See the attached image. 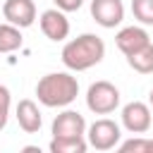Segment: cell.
I'll return each instance as SVG.
<instances>
[{
    "mask_svg": "<svg viewBox=\"0 0 153 153\" xmlns=\"http://www.w3.org/2000/svg\"><path fill=\"white\" fill-rule=\"evenodd\" d=\"M151 122H153V115H151V108L141 100H131L122 108V124L127 131L131 134H146L151 129Z\"/></svg>",
    "mask_w": 153,
    "mask_h": 153,
    "instance_id": "5b68a950",
    "label": "cell"
},
{
    "mask_svg": "<svg viewBox=\"0 0 153 153\" xmlns=\"http://www.w3.org/2000/svg\"><path fill=\"white\" fill-rule=\"evenodd\" d=\"M120 105V91L110 81H96L86 91V108L96 115H110Z\"/></svg>",
    "mask_w": 153,
    "mask_h": 153,
    "instance_id": "3957f363",
    "label": "cell"
},
{
    "mask_svg": "<svg viewBox=\"0 0 153 153\" xmlns=\"http://www.w3.org/2000/svg\"><path fill=\"white\" fill-rule=\"evenodd\" d=\"M86 120L76 110H65L53 120V136H84Z\"/></svg>",
    "mask_w": 153,
    "mask_h": 153,
    "instance_id": "9c48e42d",
    "label": "cell"
},
{
    "mask_svg": "<svg viewBox=\"0 0 153 153\" xmlns=\"http://www.w3.org/2000/svg\"><path fill=\"white\" fill-rule=\"evenodd\" d=\"M103 57H105V43L96 33H81V36L72 38L69 43H65V48H62V62L72 72L91 69Z\"/></svg>",
    "mask_w": 153,
    "mask_h": 153,
    "instance_id": "6da1fadb",
    "label": "cell"
},
{
    "mask_svg": "<svg viewBox=\"0 0 153 153\" xmlns=\"http://www.w3.org/2000/svg\"><path fill=\"white\" fill-rule=\"evenodd\" d=\"M2 17L19 29H29L36 19V5H33V0H5Z\"/></svg>",
    "mask_w": 153,
    "mask_h": 153,
    "instance_id": "52a82bcc",
    "label": "cell"
},
{
    "mask_svg": "<svg viewBox=\"0 0 153 153\" xmlns=\"http://www.w3.org/2000/svg\"><path fill=\"white\" fill-rule=\"evenodd\" d=\"M148 103H151V108H153V88H151V93H148Z\"/></svg>",
    "mask_w": 153,
    "mask_h": 153,
    "instance_id": "d6986e66",
    "label": "cell"
},
{
    "mask_svg": "<svg viewBox=\"0 0 153 153\" xmlns=\"http://www.w3.org/2000/svg\"><path fill=\"white\" fill-rule=\"evenodd\" d=\"M134 19H139L146 26H153V0H131Z\"/></svg>",
    "mask_w": 153,
    "mask_h": 153,
    "instance_id": "9a60e30c",
    "label": "cell"
},
{
    "mask_svg": "<svg viewBox=\"0 0 153 153\" xmlns=\"http://www.w3.org/2000/svg\"><path fill=\"white\" fill-rule=\"evenodd\" d=\"M38 24H41L43 36L50 38V41H65V38L69 36V19H67L65 12L57 10V7H55V10H45V12L41 14Z\"/></svg>",
    "mask_w": 153,
    "mask_h": 153,
    "instance_id": "ba28073f",
    "label": "cell"
},
{
    "mask_svg": "<svg viewBox=\"0 0 153 153\" xmlns=\"http://www.w3.org/2000/svg\"><path fill=\"white\" fill-rule=\"evenodd\" d=\"M53 2H55V7L62 10V12H76V10L84 5V0H53Z\"/></svg>",
    "mask_w": 153,
    "mask_h": 153,
    "instance_id": "ac0fdd59",
    "label": "cell"
},
{
    "mask_svg": "<svg viewBox=\"0 0 153 153\" xmlns=\"http://www.w3.org/2000/svg\"><path fill=\"white\" fill-rule=\"evenodd\" d=\"M127 62H129V67H131L134 72H139V74H153V43H148V45H143L141 50L127 55Z\"/></svg>",
    "mask_w": 153,
    "mask_h": 153,
    "instance_id": "5bb4252c",
    "label": "cell"
},
{
    "mask_svg": "<svg viewBox=\"0 0 153 153\" xmlns=\"http://www.w3.org/2000/svg\"><path fill=\"white\" fill-rule=\"evenodd\" d=\"M10 105H12L10 88L0 84V131L7 127V120H10Z\"/></svg>",
    "mask_w": 153,
    "mask_h": 153,
    "instance_id": "2e32d148",
    "label": "cell"
},
{
    "mask_svg": "<svg viewBox=\"0 0 153 153\" xmlns=\"http://www.w3.org/2000/svg\"><path fill=\"white\" fill-rule=\"evenodd\" d=\"M88 148V141L84 136H53L50 153H84Z\"/></svg>",
    "mask_w": 153,
    "mask_h": 153,
    "instance_id": "7c38bea8",
    "label": "cell"
},
{
    "mask_svg": "<svg viewBox=\"0 0 153 153\" xmlns=\"http://www.w3.org/2000/svg\"><path fill=\"white\" fill-rule=\"evenodd\" d=\"M88 146H93L96 151H110L120 143L122 139V131H120V124L103 117V120H96L91 127H88Z\"/></svg>",
    "mask_w": 153,
    "mask_h": 153,
    "instance_id": "277c9868",
    "label": "cell"
},
{
    "mask_svg": "<svg viewBox=\"0 0 153 153\" xmlns=\"http://www.w3.org/2000/svg\"><path fill=\"white\" fill-rule=\"evenodd\" d=\"M115 43H117V48H120L124 55H131V53L141 50L143 45H148L151 38H148V31H146L143 26H124V29L117 31Z\"/></svg>",
    "mask_w": 153,
    "mask_h": 153,
    "instance_id": "30bf717a",
    "label": "cell"
},
{
    "mask_svg": "<svg viewBox=\"0 0 153 153\" xmlns=\"http://www.w3.org/2000/svg\"><path fill=\"white\" fill-rule=\"evenodd\" d=\"M91 17L103 29H115L124 19L122 0H91Z\"/></svg>",
    "mask_w": 153,
    "mask_h": 153,
    "instance_id": "8992f818",
    "label": "cell"
},
{
    "mask_svg": "<svg viewBox=\"0 0 153 153\" xmlns=\"http://www.w3.org/2000/svg\"><path fill=\"white\" fill-rule=\"evenodd\" d=\"M17 122H19V127H22L26 134H33V131L41 129L43 117H41L38 105H36L31 98H24V100L17 103Z\"/></svg>",
    "mask_w": 153,
    "mask_h": 153,
    "instance_id": "8fae6325",
    "label": "cell"
},
{
    "mask_svg": "<svg viewBox=\"0 0 153 153\" xmlns=\"http://www.w3.org/2000/svg\"><path fill=\"white\" fill-rule=\"evenodd\" d=\"M122 153H151V139H129L124 143H120Z\"/></svg>",
    "mask_w": 153,
    "mask_h": 153,
    "instance_id": "e0dca14e",
    "label": "cell"
},
{
    "mask_svg": "<svg viewBox=\"0 0 153 153\" xmlns=\"http://www.w3.org/2000/svg\"><path fill=\"white\" fill-rule=\"evenodd\" d=\"M24 43V36H22V29L5 22L0 24V53H14L17 48H22Z\"/></svg>",
    "mask_w": 153,
    "mask_h": 153,
    "instance_id": "4fadbf2b",
    "label": "cell"
},
{
    "mask_svg": "<svg viewBox=\"0 0 153 153\" xmlns=\"http://www.w3.org/2000/svg\"><path fill=\"white\" fill-rule=\"evenodd\" d=\"M36 96L45 108H65L76 100L79 96V81L69 72H50L38 79Z\"/></svg>",
    "mask_w": 153,
    "mask_h": 153,
    "instance_id": "7a4b0ae2",
    "label": "cell"
}]
</instances>
